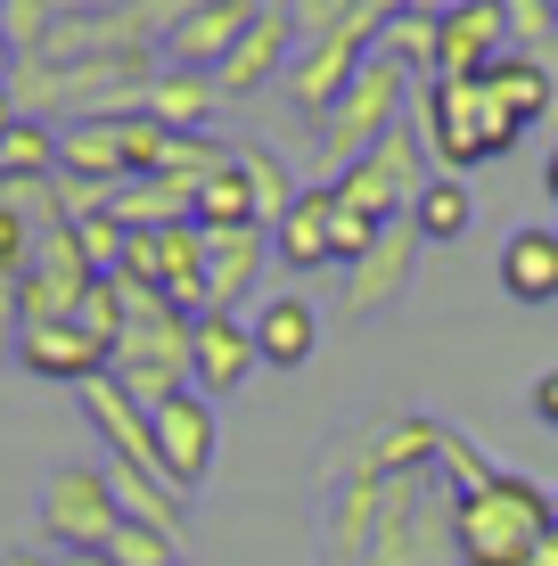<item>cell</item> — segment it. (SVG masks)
<instances>
[{
	"label": "cell",
	"instance_id": "1",
	"mask_svg": "<svg viewBox=\"0 0 558 566\" xmlns=\"http://www.w3.org/2000/svg\"><path fill=\"white\" fill-rule=\"evenodd\" d=\"M444 468H402L387 484H329L320 566H460Z\"/></svg>",
	"mask_w": 558,
	"mask_h": 566
},
{
	"label": "cell",
	"instance_id": "2",
	"mask_svg": "<svg viewBox=\"0 0 558 566\" xmlns=\"http://www.w3.org/2000/svg\"><path fill=\"white\" fill-rule=\"evenodd\" d=\"M452 534H460V566H526L558 534V517H550L543 484H526V476L502 468L493 484H476V493L452 501Z\"/></svg>",
	"mask_w": 558,
	"mask_h": 566
},
{
	"label": "cell",
	"instance_id": "3",
	"mask_svg": "<svg viewBox=\"0 0 558 566\" xmlns=\"http://www.w3.org/2000/svg\"><path fill=\"white\" fill-rule=\"evenodd\" d=\"M419 124H428V148L444 156V172H468V165H493L509 156L526 132L509 124L502 107L485 99L476 83H452V74H428V99H419Z\"/></svg>",
	"mask_w": 558,
	"mask_h": 566
},
{
	"label": "cell",
	"instance_id": "4",
	"mask_svg": "<svg viewBox=\"0 0 558 566\" xmlns=\"http://www.w3.org/2000/svg\"><path fill=\"white\" fill-rule=\"evenodd\" d=\"M402 99H411V66L378 50L370 66L354 74V91H345V99L320 115V156H329L337 172L354 165V156H370L387 132H402Z\"/></svg>",
	"mask_w": 558,
	"mask_h": 566
},
{
	"label": "cell",
	"instance_id": "5",
	"mask_svg": "<svg viewBox=\"0 0 558 566\" xmlns=\"http://www.w3.org/2000/svg\"><path fill=\"white\" fill-rule=\"evenodd\" d=\"M419 189H428V172H419V124H402V132H387L370 156H354V165L329 181V198L337 206H354L361 222H402V213L419 206Z\"/></svg>",
	"mask_w": 558,
	"mask_h": 566
},
{
	"label": "cell",
	"instance_id": "6",
	"mask_svg": "<svg viewBox=\"0 0 558 566\" xmlns=\"http://www.w3.org/2000/svg\"><path fill=\"white\" fill-rule=\"evenodd\" d=\"M42 534H50V551L66 558V551H107V534L124 525V510H115V493H107V460H66V468H50L42 476Z\"/></svg>",
	"mask_w": 558,
	"mask_h": 566
},
{
	"label": "cell",
	"instance_id": "7",
	"mask_svg": "<svg viewBox=\"0 0 558 566\" xmlns=\"http://www.w3.org/2000/svg\"><path fill=\"white\" fill-rule=\"evenodd\" d=\"M263 17V0H181V9L165 17V42H157V66L165 74H214L230 50H239V33Z\"/></svg>",
	"mask_w": 558,
	"mask_h": 566
},
{
	"label": "cell",
	"instance_id": "8",
	"mask_svg": "<svg viewBox=\"0 0 558 566\" xmlns=\"http://www.w3.org/2000/svg\"><path fill=\"white\" fill-rule=\"evenodd\" d=\"M91 255L74 247V230L66 222H50L42 239H33V263H25V280H17V328H33V321H74L91 296Z\"/></svg>",
	"mask_w": 558,
	"mask_h": 566
},
{
	"label": "cell",
	"instance_id": "9",
	"mask_svg": "<svg viewBox=\"0 0 558 566\" xmlns=\"http://www.w3.org/2000/svg\"><path fill=\"white\" fill-rule=\"evenodd\" d=\"M148 436H157V468H165V484L198 493V484L214 476V452H222V419H214V402H206L198 386L165 395L157 411H148Z\"/></svg>",
	"mask_w": 558,
	"mask_h": 566
},
{
	"label": "cell",
	"instance_id": "10",
	"mask_svg": "<svg viewBox=\"0 0 558 566\" xmlns=\"http://www.w3.org/2000/svg\"><path fill=\"white\" fill-rule=\"evenodd\" d=\"M255 328L239 321V312H198L189 321V386H198L206 402L230 395V386H246L255 378Z\"/></svg>",
	"mask_w": 558,
	"mask_h": 566
},
{
	"label": "cell",
	"instance_id": "11",
	"mask_svg": "<svg viewBox=\"0 0 558 566\" xmlns=\"http://www.w3.org/2000/svg\"><path fill=\"white\" fill-rule=\"evenodd\" d=\"M419 247H428V239L411 230V213L378 230V247H370V255H361V263H345V312H354V321H370V312L402 304V287H411Z\"/></svg>",
	"mask_w": 558,
	"mask_h": 566
},
{
	"label": "cell",
	"instance_id": "12",
	"mask_svg": "<svg viewBox=\"0 0 558 566\" xmlns=\"http://www.w3.org/2000/svg\"><path fill=\"white\" fill-rule=\"evenodd\" d=\"M493 57H509V9H502V0H468V9L435 17V74L476 83Z\"/></svg>",
	"mask_w": 558,
	"mask_h": 566
},
{
	"label": "cell",
	"instance_id": "13",
	"mask_svg": "<svg viewBox=\"0 0 558 566\" xmlns=\"http://www.w3.org/2000/svg\"><path fill=\"white\" fill-rule=\"evenodd\" d=\"M17 369L50 378V386H91L107 369V345L83 321H33V328H17Z\"/></svg>",
	"mask_w": 558,
	"mask_h": 566
},
{
	"label": "cell",
	"instance_id": "14",
	"mask_svg": "<svg viewBox=\"0 0 558 566\" xmlns=\"http://www.w3.org/2000/svg\"><path fill=\"white\" fill-rule=\"evenodd\" d=\"M74 402H83V419H91V436L107 443V460H131V468H157V436H148V411L124 395V386L107 378H91V386H74ZM165 476V468H157Z\"/></svg>",
	"mask_w": 558,
	"mask_h": 566
},
{
	"label": "cell",
	"instance_id": "15",
	"mask_svg": "<svg viewBox=\"0 0 558 566\" xmlns=\"http://www.w3.org/2000/svg\"><path fill=\"white\" fill-rule=\"evenodd\" d=\"M198 247H206V304L239 312V296L272 263V230H198Z\"/></svg>",
	"mask_w": 558,
	"mask_h": 566
},
{
	"label": "cell",
	"instance_id": "16",
	"mask_svg": "<svg viewBox=\"0 0 558 566\" xmlns=\"http://www.w3.org/2000/svg\"><path fill=\"white\" fill-rule=\"evenodd\" d=\"M287 57H296V25H287V9H263L255 25L239 33V50L214 66V91H222V99H246L255 83H272Z\"/></svg>",
	"mask_w": 558,
	"mask_h": 566
},
{
	"label": "cell",
	"instance_id": "17",
	"mask_svg": "<svg viewBox=\"0 0 558 566\" xmlns=\"http://www.w3.org/2000/svg\"><path fill=\"white\" fill-rule=\"evenodd\" d=\"M476 91H485V99L526 132V124H543V115L558 107V66H550V57H517L509 50V57H493V66L476 74Z\"/></svg>",
	"mask_w": 558,
	"mask_h": 566
},
{
	"label": "cell",
	"instance_id": "18",
	"mask_svg": "<svg viewBox=\"0 0 558 566\" xmlns=\"http://www.w3.org/2000/svg\"><path fill=\"white\" fill-rule=\"evenodd\" d=\"M502 296L509 304H558V230L526 222L502 239Z\"/></svg>",
	"mask_w": 558,
	"mask_h": 566
},
{
	"label": "cell",
	"instance_id": "19",
	"mask_svg": "<svg viewBox=\"0 0 558 566\" xmlns=\"http://www.w3.org/2000/svg\"><path fill=\"white\" fill-rule=\"evenodd\" d=\"M255 361L263 369H304L313 361V345H320V312L304 304V296H272V304H255Z\"/></svg>",
	"mask_w": 558,
	"mask_h": 566
},
{
	"label": "cell",
	"instance_id": "20",
	"mask_svg": "<svg viewBox=\"0 0 558 566\" xmlns=\"http://www.w3.org/2000/svg\"><path fill=\"white\" fill-rule=\"evenodd\" d=\"M57 172L83 189H99V198H115V189L131 181L124 165V140H115V124H99V115H83L74 132H57Z\"/></svg>",
	"mask_w": 558,
	"mask_h": 566
},
{
	"label": "cell",
	"instance_id": "21",
	"mask_svg": "<svg viewBox=\"0 0 558 566\" xmlns=\"http://www.w3.org/2000/svg\"><path fill=\"white\" fill-rule=\"evenodd\" d=\"M107 493L131 525H157V534H181V517H189L181 484H165L157 468H131V460H107Z\"/></svg>",
	"mask_w": 558,
	"mask_h": 566
},
{
	"label": "cell",
	"instance_id": "22",
	"mask_svg": "<svg viewBox=\"0 0 558 566\" xmlns=\"http://www.w3.org/2000/svg\"><path fill=\"white\" fill-rule=\"evenodd\" d=\"M272 263L287 271H329L337 247H329V189H304L296 206H287V222L272 230Z\"/></svg>",
	"mask_w": 558,
	"mask_h": 566
},
{
	"label": "cell",
	"instance_id": "23",
	"mask_svg": "<svg viewBox=\"0 0 558 566\" xmlns=\"http://www.w3.org/2000/svg\"><path fill=\"white\" fill-rule=\"evenodd\" d=\"M468 222H476V189L460 181V172H428V189H419V206H411V230L428 247H452V239H468Z\"/></svg>",
	"mask_w": 558,
	"mask_h": 566
},
{
	"label": "cell",
	"instance_id": "24",
	"mask_svg": "<svg viewBox=\"0 0 558 566\" xmlns=\"http://www.w3.org/2000/svg\"><path fill=\"white\" fill-rule=\"evenodd\" d=\"M189 222H198V230H263L255 189H246L239 156H230L222 172H206V181H198V198H189Z\"/></svg>",
	"mask_w": 558,
	"mask_h": 566
},
{
	"label": "cell",
	"instance_id": "25",
	"mask_svg": "<svg viewBox=\"0 0 558 566\" xmlns=\"http://www.w3.org/2000/svg\"><path fill=\"white\" fill-rule=\"evenodd\" d=\"M17 181H25V189H50L57 181V132L33 124V115L0 140V189H17Z\"/></svg>",
	"mask_w": 558,
	"mask_h": 566
},
{
	"label": "cell",
	"instance_id": "26",
	"mask_svg": "<svg viewBox=\"0 0 558 566\" xmlns=\"http://www.w3.org/2000/svg\"><path fill=\"white\" fill-rule=\"evenodd\" d=\"M230 156H239L246 189H255V213H263V230H280V222H287V206L304 198V189H296V172H287L272 148H230Z\"/></svg>",
	"mask_w": 558,
	"mask_h": 566
},
{
	"label": "cell",
	"instance_id": "27",
	"mask_svg": "<svg viewBox=\"0 0 558 566\" xmlns=\"http://www.w3.org/2000/svg\"><path fill=\"white\" fill-rule=\"evenodd\" d=\"M107 558L115 566H181V534H157V525H115L107 534Z\"/></svg>",
	"mask_w": 558,
	"mask_h": 566
},
{
	"label": "cell",
	"instance_id": "28",
	"mask_svg": "<svg viewBox=\"0 0 558 566\" xmlns=\"http://www.w3.org/2000/svg\"><path fill=\"white\" fill-rule=\"evenodd\" d=\"M354 9H361V0H287V25H296V50L329 42V33H337Z\"/></svg>",
	"mask_w": 558,
	"mask_h": 566
},
{
	"label": "cell",
	"instance_id": "29",
	"mask_svg": "<svg viewBox=\"0 0 558 566\" xmlns=\"http://www.w3.org/2000/svg\"><path fill=\"white\" fill-rule=\"evenodd\" d=\"M526 411L543 419V427H558V361L543 369V378H534V395H526Z\"/></svg>",
	"mask_w": 558,
	"mask_h": 566
},
{
	"label": "cell",
	"instance_id": "30",
	"mask_svg": "<svg viewBox=\"0 0 558 566\" xmlns=\"http://www.w3.org/2000/svg\"><path fill=\"white\" fill-rule=\"evenodd\" d=\"M17 361V280H0V369Z\"/></svg>",
	"mask_w": 558,
	"mask_h": 566
},
{
	"label": "cell",
	"instance_id": "31",
	"mask_svg": "<svg viewBox=\"0 0 558 566\" xmlns=\"http://www.w3.org/2000/svg\"><path fill=\"white\" fill-rule=\"evenodd\" d=\"M0 566H57L50 551H25V542H9V551H0Z\"/></svg>",
	"mask_w": 558,
	"mask_h": 566
},
{
	"label": "cell",
	"instance_id": "32",
	"mask_svg": "<svg viewBox=\"0 0 558 566\" xmlns=\"http://www.w3.org/2000/svg\"><path fill=\"white\" fill-rule=\"evenodd\" d=\"M17 57H25V50H17L9 33H0V91H17Z\"/></svg>",
	"mask_w": 558,
	"mask_h": 566
},
{
	"label": "cell",
	"instance_id": "33",
	"mask_svg": "<svg viewBox=\"0 0 558 566\" xmlns=\"http://www.w3.org/2000/svg\"><path fill=\"white\" fill-rule=\"evenodd\" d=\"M57 566H115V558H107V551H66Z\"/></svg>",
	"mask_w": 558,
	"mask_h": 566
},
{
	"label": "cell",
	"instance_id": "34",
	"mask_svg": "<svg viewBox=\"0 0 558 566\" xmlns=\"http://www.w3.org/2000/svg\"><path fill=\"white\" fill-rule=\"evenodd\" d=\"M543 189H550V206H558V148L543 156Z\"/></svg>",
	"mask_w": 558,
	"mask_h": 566
},
{
	"label": "cell",
	"instance_id": "35",
	"mask_svg": "<svg viewBox=\"0 0 558 566\" xmlns=\"http://www.w3.org/2000/svg\"><path fill=\"white\" fill-rule=\"evenodd\" d=\"M550 517H558V493H550Z\"/></svg>",
	"mask_w": 558,
	"mask_h": 566
},
{
	"label": "cell",
	"instance_id": "36",
	"mask_svg": "<svg viewBox=\"0 0 558 566\" xmlns=\"http://www.w3.org/2000/svg\"><path fill=\"white\" fill-rule=\"evenodd\" d=\"M181 566H189V558H181Z\"/></svg>",
	"mask_w": 558,
	"mask_h": 566
}]
</instances>
